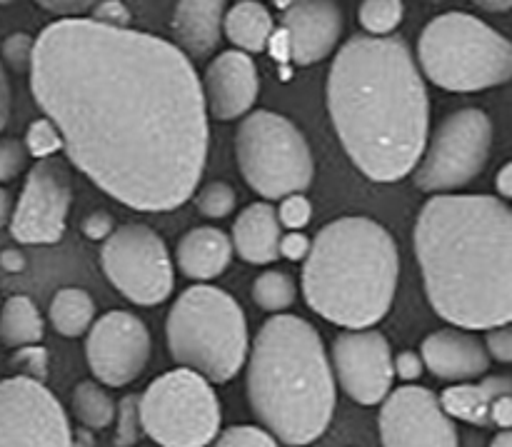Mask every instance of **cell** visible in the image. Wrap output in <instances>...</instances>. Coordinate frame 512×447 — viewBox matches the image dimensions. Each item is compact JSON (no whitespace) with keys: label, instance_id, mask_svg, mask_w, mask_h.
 <instances>
[{"label":"cell","instance_id":"836d02e7","mask_svg":"<svg viewBox=\"0 0 512 447\" xmlns=\"http://www.w3.org/2000/svg\"><path fill=\"white\" fill-rule=\"evenodd\" d=\"M275 215H278L280 228L285 225L288 230L298 233V230L305 228V225L310 223V218H313V205H310V200L305 198V195H288V198H283V203H280V210H275Z\"/></svg>","mask_w":512,"mask_h":447},{"label":"cell","instance_id":"5bb4252c","mask_svg":"<svg viewBox=\"0 0 512 447\" xmlns=\"http://www.w3.org/2000/svg\"><path fill=\"white\" fill-rule=\"evenodd\" d=\"M73 190L55 160H40L28 173L10 215V235L23 245H53L63 238Z\"/></svg>","mask_w":512,"mask_h":447},{"label":"cell","instance_id":"52a82bcc","mask_svg":"<svg viewBox=\"0 0 512 447\" xmlns=\"http://www.w3.org/2000/svg\"><path fill=\"white\" fill-rule=\"evenodd\" d=\"M418 70L450 93H478L512 78V45L478 15L450 10L423 28L418 40Z\"/></svg>","mask_w":512,"mask_h":447},{"label":"cell","instance_id":"ba28073f","mask_svg":"<svg viewBox=\"0 0 512 447\" xmlns=\"http://www.w3.org/2000/svg\"><path fill=\"white\" fill-rule=\"evenodd\" d=\"M235 158L245 183L265 200L303 195L313 185L315 158L298 125L273 110H253L235 133Z\"/></svg>","mask_w":512,"mask_h":447},{"label":"cell","instance_id":"d6986e66","mask_svg":"<svg viewBox=\"0 0 512 447\" xmlns=\"http://www.w3.org/2000/svg\"><path fill=\"white\" fill-rule=\"evenodd\" d=\"M420 358L435 378L450 380L453 385L475 383L490 368L483 340L460 328H443L428 335L420 348Z\"/></svg>","mask_w":512,"mask_h":447},{"label":"cell","instance_id":"d590c367","mask_svg":"<svg viewBox=\"0 0 512 447\" xmlns=\"http://www.w3.org/2000/svg\"><path fill=\"white\" fill-rule=\"evenodd\" d=\"M28 163V150L20 140L3 138L0 140V183L18 178Z\"/></svg>","mask_w":512,"mask_h":447},{"label":"cell","instance_id":"7c38bea8","mask_svg":"<svg viewBox=\"0 0 512 447\" xmlns=\"http://www.w3.org/2000/svg\"><path fill=\"white\" fill-rule=\"evenodd\" d=\"M0 447H73L68 413L38 380H0Z\"/></svg>","mask_w":512,"mask_h":447},{"label":"cell","instance_id":"e0dca14e","mask_svg":"<svg viewBox=\"0 0 512 447\" xmlns=\"http://www.w3.org/2000/svg\"><path fill=\"white\" fill-rule=\"evenodd\" d=\"M205 100V113L215 120H235L250 113V108L258 100L260 78L258 65L253 55H245L240 50H225L215 55L213 63H208L200 83Z\"/></svg>","mask_w":512,"mask_h":447},{"label":"cell","instance_id":"9a60e30c","mask_svg":"<svg viewBox=\"0 0 512 447\" xmlns=\"http://www.w3.org/2000/svg\"><path fill=\"white\" fill-rule=\"evenodd\" d=\"M378 425L383 447H460L455 420L440 408L438 395L423 385L390 390Z\"/></svg>","mask_w":512,"mask_h":447},{"label":"cell","instance_id":"9c48e42d","mask_svg":"<svg viewBox=\"0 0 512 447\" xmlns=\"http://www.w3.org/2000/svg\"><path fill=\"white\" fill-rule=\"evenodd\" d=\"M140 425L160 447H208L220 433V400L198 373H163L138 398Z\"/></svg>","mask_w":512,"mask_h":447},{"label":"cell","instance_id":"ffe728a7","mask_svg":"<svg viewBox=\"0 0 512 447\" xmlns=\"http://www.w3.org/2000/svg\"><path fill=\"white\" fill-rule=\"evenodd\" d=\"M223 15L225 3L220 0H183L175 5V48L188 60L213 53L223 38Z\"/></svg>","mask_w":512,"mask_h":447},{"label":"cell","instance_id":"f1b7e54d","mask_svg":"<svg viewBox=\"0 0 512 447\" xmlns=\"http://www.w3.org/2000/svg\"><path fill=\"white\" fill-rule=\"evenodd\" d=\"M405 8L400 0H365L358 10V20L365 35L373 38H388L403 23Z\"/></svg>","mask_w":512,"mask_h":447},{"label":"cell","instance_id":"f546056e","mask_svg":"<svg viewBox=\"0 0 512 447\" xmlns=\"http://www.w3.org/2000/svg\"><path fill=\"white\" fill-rule=\"evenodd\" d=\"M235 203H238V198H235L233 185L223 183V180H213V183L200 188L198 195H195V208H198V213L213 220L228 218L235 210Z\"/></svg>","mask_w":512,"mask_h":447},{"label":"cell","instance_id":"ac0fdd59","mask_svg":"<svg viewBox=\"0 0 512 447\" xmlns=\"http://www.w3.org/2000/svg\"><path fill=\"white\" fill-rule=\"evenodd\" d=\"M283 30L288 58L298 65H313L328 58L343 35V10L328 0H303L283 5Z\"/></svg>","mask_w":512,"mask_h":447},{"label":"cell","instance_id":"60d3db41","mask_svg":"<svg viewBox=\"0 0 512 447\" xmlns=\"http://www.w3.org/2000/svg\"><path fill=\"white\" fill-rule=\"evenodd\" d=\"M38 5L43 10L60 15V20L83 18L85 10H93V3H90V0H43V3Z\"/></svg>","mask_w":512,"mask_h":447},{"label":"cell","instance_id":"7bdbcfd3","mask_svg":"<svg viewBox=\"0 0 512 447\" xmlns=\"http://www.w3.org/2000/svg\"><path fill=\"white\" fill-rule=\"evenodd\" d=\"M113 230V215L105 210H95L83 220V235L88 240H105Z\"/></svg>","mask_w":512,"mask_h":447},{"label":"cell","instance_id":"83f0119b","mask_svg":"<svg viewBox=\"0 0 512 447\" xmlns=\"http://www.w3.org/2000/svg\"><path fill=\"white\" fill-rule=\"evenodd\" d=\"M298 298L295 280L283 270H268L253 280V300L265 313H285Z\"/></svg>","mask_w":512,"mask_h":447},{"label":"cell","instance_id":"74e56055","mask_svg":"<svg viewBox=\"0 0 512 447\" xmlns=\"http://www.w3.org/2000/svg\"><path fill=\"white\" fill-rule=\"evenodd\" d=\"M93 23L105 25V28H130V15L128 5H123L120 0H103V3H93V13H90Z\"/></svg>","mask_w":512,"mask_h":447},{"label":"cell","instance_id":"484cf974","mask_svg":"<svg viewBox=\"0 0 512 447\" xmlns=\"http://www.w3.org/2000/svg\"><path fill=\"white\" fill-rule=\"evenodd\" d=\"M50 325L63 338H80L95 323V300L83 288H60L50 300Z\"/></svg>","mask_w":512,"mask_h":447},{"label":"cell","instance_id":"f6af8a7d","mask_svg":"<svg viewBox=\"0 0 512 447\" xmlns=\"http://www.w3.org/2000/svg\"><path fill=\"white\" fill-rule=\"evenodd\" d=\"M512 163H505L503 168L498 170V178H495V188H498L500 200H508L512 195Z\"/></svg>","mask_w":512,"mask_h":447},{"label":"cell","instance_id":"bcb514c9","mask_svg":"<svg viewBox=\"0 0 512 447\" xmlns=\"http://www.w3.org/2000/svg\"><path fill=\"white\" fill-rule=\"evenodd\" d=\"M0 265H3L5 270H10V273H20V270L25 268V258L23 253H18V250H3V255H0Z\"/></svg>","mask_w":512,"mask_h":447},{"label":"cell","instance_id":"8d00e7d4","mask_svg":"<svg viewBox=\"0 0 512 447\" xmlns=\"http://www.w3.org/2000/svg\"><path fill=\"white\" fill-rule=\"evenodd\" d=\"M13 368L20 370L23 378L38 380L43 383L45 375H48V353H45L40 345H30V348H20L13 355Z\"/></svg>","mask_w":512,"mask_h":447},{"label":"cell","instance_id":"c3c4849f","mask_svg":"<svg viewBox=\"0 0 512 447\" xmlns=\"http://www.w3.org/2000/svg\"><path fill=\"white\" fill-rule=\"evenodd\" d=\"M478 8H483V10H493V13H508V10L512 8V3L510 0H503V3H488V0H478Z\"/></svg>","mask_w":512,"mask_h":447},{"label":"cell","instance_id":"cb8c5ba5","mask_svg":"<svg viewBox=\"0 0 512 447\" xmlns=\"http://www.w3.org/2000/svg\"><path fill=\"white\" fill-rule=\"evenodd\" d=\"M223 33L240 53H263L273 38V15L258 0H240L225 8Z\"/></svg>","mask_w":512,"mask_h":447},{"label":"cell","instance_id":"7a4b0ae2","mask_svg":"<svg viewBox=\"0 0 512 447\" xmlns=\"http://www.w3.org/2000/svg\"><path fill=\"white\" fill-rule=\"evenodd\" d=\"M328 113L345 153L365 178H408L430 133V100L410 45L400 35L345 40L328 73Z\"/></svg>","mask_w":512,"mask_h":447},{"label":"cell","instance_id":"ee69618b","mask_svg":"<svg viewBox=\"0 0 512 447\" xmlns=\"http://www.w3.org/2000/svg\"><path fill=\"white\" fill-rule=\"evenodd\" d=\"M10 115V85H8V75H5L3 63H0V130L5 128Z\"/></svg>","mask_w":512,"mask_h":447},{"label":"cell","instance_id":"8fae6325","mask_svg":"<svg viewBox=\"0 0 512 447\" xmlns=\"http://www.w3.org/2000/svg\"><path fill=\"white\" fill-rule=\"evenodd\" d=\"M100 265L108 283L135 305H160L175 285L168 245L143 223L115 228L100 248Z\"/></svg>","mask_w":512,"mask_h":447},{"label":"cell","instance_id":"603a6c76","mask_svg":"<svg viewBox=\"0 0 512 447\" xmlns=\"http://www.w3.org/2000/svg\"><path fill=\"white\" fill-rule=\"evenodd\" d=\"M512 393V380L508 375H490L480 378V383L450 385L440 395V408L450 420L478 425V428H493V408L500 398Z\"/></svg>","mask_w":512,"mask_h":447},{"label":"cell","instance_id":"ab89813d","mask_svg":"<svg viewBox=\"0 0 512 447\" xmlns=\"http://www.w3.org/2000/svg\"><path fill=\"white\" fill-rule=\"evenodd\" d=\"M423 370H425L423 358H420V353H413V350H400V353L393 358V373L398 375V378H403L405 383L413 385L415 380H420Z\"/></svg>","mask_w":512,"mask_h":447},{"label":"cell","instance_id":"7dc6e473","mask_svg":"<svg viewBox=\"0 0 512 447\" xmlns=\"http://www.w3.org/2000/svg\"><path fill=\"white\" fill-rule=\"evenodd\" d=\"M10 215H13V198L5 188H0V228L5 223H10Z\"/></svg>","mask_w":512,"mask_h":447},{"label":"cell","instance_id":"d6a6232c","mask_svg":"<svg viewBox=\"0 0 512 447\" xmlns=\"http://www.w3.org/2000/svg\"><path fill=\"white\" fill-rule=\"evenodd\" d=\"M208 447H280L273 435L265 433L255 425H233V428L218 433Z\"/></svg>","mask_w":512,"mask_h":447},{"label":"cell","instance_id":"8992f818","mask_svg":"<svg viewBox=\"0 0 512 447\" xmlns=\"http://www.w3.org/2000/svg\"><path fill=\"white\" fill-rule=\"evenodd\" d=\"M170 358L210 385H223L248 360V323L233 295L213 285H193L175 298L165 320Z\"/></svg>","mask_w":512,"mask_h":447},{"label":"cell","instance_id":"4fadbf2b","mask_svg":"<svg viewBox=\"0 0 512 447\" xmlns=\"http://www.w3.org/2000/svg\"><path fill=\"white\" fill-rule=\"evenodd\" d=\"M85 360L98 383L125 388L143 375L150 360L148 325L128 310L100 315L85 338Z\"/></svg>","mask_w":512,"mask_h":447},{"label":"cell","instance_id":"d4e9b609","mask_svg":"<svg viewBox=\"0 0 512 447\" xmlns=\"http://www.w3.org/2000/svg\"><path fill=\"white\" fill-rule=\"evenodd\" d=\"M45 335L43 318L38 308L25 295H13L0 308V343L5 348H30L38 345Z\"/></svg>","mask_w":512,"mask_h":447},{"label":"cell","instance_id":"681fc988","mask_svg":"<svg viewBox=\"0 0 512 447\" xmlns=\"http://www.w3.org/2000/svg\"><path fill=\"white\" fill-rule=\"evenodd\" d=\"M490 447H512V433H510V430H498V435H495Z\"/></svg>","mask_w":512,"mask_h":447},{"label":"cell","instance_id":"277c9868","mask_svg":"<svg viewBox=\"0 0 512 447\" xmlns=\"http://www.w3.org/2000/svg\"><path fill=\"white\" fill-rule=\"evenodd\" d=\"M248 405L278 443L303 447L325 435L338 390L323 338L298 315H273L258 330L245 370Z\"/></svg>","mask_w":512,"mask_h":447},{"label":"cell","instance_id":"f35d334b","mask_svg":"<svg viewBox=\"0 0 512 447\" xmlns=\"http://www.w3.org/2000/svg\"><path fill=\"white\" fill-rule=\"evenodd\" d=\"M485 353L490 360H498V363L508 365L512 360V330L510 325H500L485 333Z\"/></svg>","mask_w":512,"mask_h":447},{"label":"cell","instance_id":"30bf717a","mask_svg":"<svg viewBox=\"0 0 512 447\" xmlns=\"http://www.w3.org/2000/svg\"><path fill=\"white\" fill-rule=\"evenodd\" d=\"M493 148V120L480 108H463L443 118L413 170L425 193L455 195L483 173Z\"/></svg>","mask_w":512,"mask_h":447},{"label":"cell","instance_id":"3957f363","mask_svg":"<svg viewBox=\"0 0 512 447\" xmlns=\"http://www.w3.org/2000/svg\"><path fill=\"white\" fill-rule=\"evenodd\" d=\"M425 295L460 330L512 320V213L495 195H433L413 230Z\"/></svg>","mask_w":512,"mask_h":447},{"label":"cell","instance_id":"4dcf8cb0","mask_svg":"<svg viewBox=\"0 0 512 447\" xmlns=\"http://www.w3.org/2000/svg\"><path fill=\"white\" fill-rule=\"evenodd\" d=\"M23 145L25 150H28V155H33V158L48 160L50 155L63 150V138H60L58 128H55L48 118H38L28 125V130H25Z\"/></svg>","mask_w":512,"mask_h":447},{"label":"cell","instance_id":"44dd1931","mask_svg":"<svg viewBox=\"0 0 512 447\" xmlns=\"http://www.w3.org/2000/svg\"><path fill=\"white\" fill-rule=\"evenodd\" d=\"M230 260H233L230 235L210 225L188 230L175 248V263L180 273L200 283L220 278L228 270Z\"/></svg>","mask_w":512,"mask_h":447},{"label":"cell","instance_id":"2e32d148","mask_svg":"<svg viewBox=\"0 0 512 447\" xmlns=\"http://www.w3.org/2000/svg\"><path fill=\"white\" fill-rule=\"evenodd\" d=\"M333 375L358 405H378L393 390V350L378 330H345L333 343Z\"/></svg>","mask_w":512,"mask_h":447},{"label":"cell","instance_id":"6da1fadb","mask_svg":"<svg viewBox=\"0 0 512 447\" xmlns=\"http://www.w3.org/2000/svg\"><path fill=\"white\" fill-rule=\"evenodd\" d=\"M30 93L63 153L118 203L168 213L193 198L208 158V113L193 63L168 40L90 18L33 40Z\"/></svg>","mask_w":512,"mask_h":447},{"label":"cell","instance_id":"1f68e13d","mask_svg":"<svg viewBox=\"0 0 512 447\" xmlns=\"http://www.w3.org/2000/svg\"><path fill=\"white\" fill-rule=\"evenodd\" d=\"M138 398L140 395H125V398L120 400V405H115V420H118L115 447H133L140 438H143Z\"/></svg>","mask_w":512,"mask_h":447},{"label":"cell","instance_id":"e575fe53","mask_svg":"<svg viewBox=\"0 0 512 447\" xmlns=\"http://www.w3.org/2000/svg\"><path fill=\"white\" fill-rule=\"evenodd\" d=\"M3 60L15 73H28L30 58H33V38L28 33H13L3 40Z\"/></svg>","mask_w":512,"mask_h":447},{"label":"cell","instance_id":"5b68a950","mask_svg":"<svg viewBox=\"0 0 512 447\" xmlns=\"http://www.w3.org/2000/svg\"><path fill=\"white\" fill-rule=\"evenodd\" d=\"M398 275L400 253L390 230L363 215H345L310 240L305 303L340 328L370 330L388 315Z\"/></svg>","mask_w":512,"mask_h":447},{"label":"cell","instance_id":"b9f144b4","mask_svg":"<svg viewBox=\"0 0 512 447\" xmlns=\"http://www.w3.org/2000/svg\"><path fill=\"white\" fill-rule=\"evenodd\" d=\"M310 253V238L303 233H288L280 238V245H278V255L280 258H288L293 260V263H298V260H305Z\"/></svg>","mask_w":512,"mask_h":447},{"label":"cell","instance_id":"4316f807","mask_svg":"<svg viewBox=\"0 0 512 447\" xmlns=\"http://www.w3.org/2000/svg\"><path fill=\"white\" fill-rule=\"evenodd\" d=\"M73 415L88 430H105L115 420V403L103 385L83 380L73 390Z\"/></svg>","mask_w":512,"mask_h":447},{"label":"cell","instance_id":"7402d4cb","mask_svg":"<svg viewBox=\"0 0 512 447\" xmlns=\"http://www.w3.org/2000/svg\"><path fill=\"white\" fill-rule=\"evenodd\" d=\"M283 228L278 223L273 205L253 203L238 213L233 223V253L250 265H268L280 258L278 245Z\"/></svg>","mask_w":512,"mask_h":447}]
</instances>
